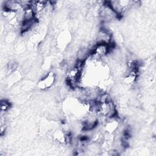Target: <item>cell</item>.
Returning a JSON list of instances; mask_svg holds the SVG:
<instances>
[{"mask_svg": "<svg viewBox=\"0 0 156 156\" xmlns=\"http://www.w3.org/2000/svg\"><path fill=\"white\" fill-rule=\"evenodd\" d=\"M83 63H76L68 69L66 73V80L68 85L71 87H75L79 83L83 71Z\"/></svg>", "mask_w": 156, "mask_h": 156, "instance_id": "7a4b0ae2", "label": "cell"}, {"mask_svg": "<svg viewBox=\"0 0 156 156\" xmlns=\"http://www.w3.org/2000/svg\"><path fill=\"white\" fill-rule=\"evenodd\" d=\"M31 6L37 15H41L43 13L47 6V2L44 1H31Z\"/></svg>", "mask_w": 156, "mask_h": 156, "instance_id": "8992f818", "label": "cell"}, {"mask_svg": "<svg viewBox=\"0 0 156 156\" xmlns=\"http://www.w3.org/2000/svg\"><path fill=\"white\" fill-rule=\"evenodd\" d=\"M112 34H110L107 30L105 29H101L96 35V43L108 44L112 42Z\"/></svg>", "mask_w": 156, "mask_h": 156, "instance_id": "5b68a950", "label": "cell"}, {"mask_svg": "<svg viewBox=\"0 0 156 156\" xmlns=\"http://www.w3.org/2000/svg\"><path fill=\"white\" fill-rule=\"evenodd\" d=\"M10 107V103L5 100V99H1L0 102V108H1V115L4 114L7 111L9 110Z\"/></svg>", "mask_w": 156, "mask_h": 156, "instance_id": "52a82bcc", "label": "cell"}, {"mask_svg": "<svg viewBox=\"0 0 156 156\" xmlns=\"http://www.w3.org/2000/svg\"><path fill=\"white\" fill-rule=\"evenodd\" d=\"M113 48V44L112 42L108 44L96 43L91 49L89 58L93 62H99L106 57Z\"/></svg>", "mask_w": 156, "mask_h": 156, "instance_id": "6da1fadb", "label": "cell"}, {"mask_svg": "<svg viewBox=\"0 0 156 156\" xmlns=\"http://www.w3.org/2000/svg\"><path fill=\"white\" fill-rule=\"evenodd\" d=\"M55 80V75L53 72L46 73L38 83V87L40 90H47L50 88L54 83Z\"/></svg>", "mask_w": 156, "mask_h": 156, "instance_id": "277c9868", "label": "cell"}, {"mask_svg": "<svg viewBox=\"0 0 156 156\" xmlns=\"http://www.w3.org/2000/svg\"><path fill=\"white\" fill-rule=\"evenodd\" d=\"M100 18L103 22H110L119 16L110 6L109 1H105L101 5L99 11Z\"/></svg>", "mask_w": 156, "mask_h": 156, "instance_id": "3957f363", "label": "cell"}]
</instances>
